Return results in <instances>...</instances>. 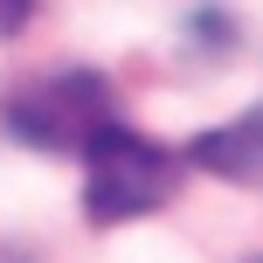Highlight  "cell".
<instances>
[{
  "label": "cell",
  "mask_w": 263,
  "mask_h": 263,
  "mask_svg": "<svg viewBox=\"0 0 263 263\" xmlns=\"http://www.w3.org/2000/svg\"><path fill=\"white\" fill-rule=\"evenodd\" d=\"M111 118H118V90L97 69H63L0 97V132L35 153H83Z\"/></svg>",
  "instance_id": "7a4b0ae2"
},
{
  "label": "cell",
  "mask_w": 263,
  "mask_h": 263,
  "mask_svg": "<svg viewBox=\"0 0 263 263\" xmlns=\"http://www.w3.org/2000/svg\"><path fill=\"white\" fill-rule=\"evenodd\" d=\"M173 187H180V159H173L166 145H153L145 132L118 125V118L83 145V208H90V222H104V229L166 208Z\"/></svg>",
  "instance_id": "6da1fadb"
},
{
  "label": "cell",
  "mask_w": 263,
  "mask_h": 263,
  "mask_svg": "<svg viewBox=\"0 0 263 263\" xmlns=\"http://www.w3.org/2000/svg\"><path fill=\"white\" fill-rule=\"evenodd\" d=\"M187 159L201 173H215V180H229V187H263V104L215 125V132H201L187 145Z\"/></svg>",
  "instance_id": "3957f363"
},
{
  "label": "cell",
  "mask_w": 263,
  "mask_h": 263,
  "mask_svg": "<svg viewBox=\"0 0 263 263\" xmlns=\"http://www.w3.org/2000/svg\"><path fill=\"white\" fill-rule=\"evenodd\" d=\"M28 14H35V0H0V35H21Z\"/></svg>",
  "instance_id": "277c9868"
}]
</instances>
